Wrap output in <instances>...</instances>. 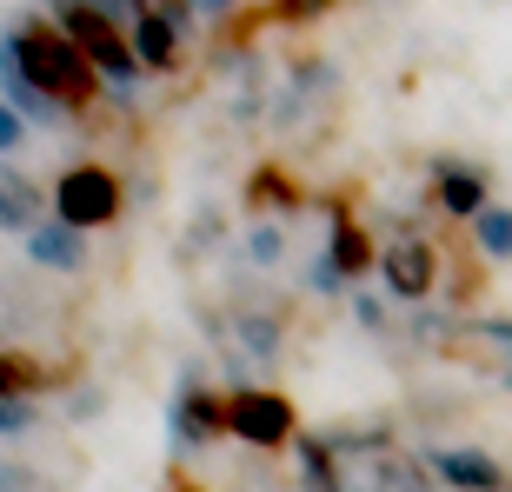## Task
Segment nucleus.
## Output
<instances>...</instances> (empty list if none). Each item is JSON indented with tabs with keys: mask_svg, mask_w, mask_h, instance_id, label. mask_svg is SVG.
Returning a JSON list of instances; mask_svg holds the SVG:
<instances>
[{
	"mask_svg": "<svg viewBox=\"0 0 512 492\" xmlns=\"http://www.w3.org/2000/svg\"><path fill=\"white\" fill-rule=\"evenodd\" d=\"M54 20L87 47V60H94L100 80H107V94L133 100V87H140V74H147V60L133 54L127 20H114L107 7H94V0H54Z\"/></svg>",
	"mask_w": 512,
	"mask_h": 492,
	"instance_id": "obj_2",
	"label": "nucleus"
},
{
	"mask_svg": "<svg viewBox=\"0 0 512 492\" xmlns=\"http://www.w3.org/2000/svg\"><path fill=\"white\" fill-rule=\"evenodd\" d=\"M473 240L486 260H512V207H486L473 213Z\"/></svg>",
	"mask_w": 512,
	"mask_h": 492,
	"instance_id": "obj_16",
	"label": "nucleus"
},
{
	"mask_svg": "<svg viewBox=\"0 0 512 492\" xmlns=\"http://www.w3.org/2000/svg\"><path fill=\"white\" fill-rule=\"evenodd\" d=\"M127 34H133V54L147 60V74H173V67H180V34H187V27H180L173 14L147 7V14L133 20Z\"/></svg>",
	"mask_w": 512,
	"mask_h": 492,
	"instance_id": "obj_11",
	"label": "nucleus"
},
{
	"mask_svg": "<svg viewBox=\"0 0 512 492\" xmlns=\"http://www.w3.org/2000/svg\"><path fill=\"white\" fill-rule=\"evenodd\" d=\"M459 346H466L479 366H493V379L512 393V320H499V313L466 320V326H459Z\"/></svg>",
	"mask_w": 512,
	"mask_h": 492,
	"instance_id": "obj_12",
	"label": "nucleus"
},
{
	"mask_svg": "<svg viewBox=\"0 0 512 492\" xmlns=\"http://www.w3.org/2000/svg\"><path fill=\"white\" fill-rule=\"evenodd\" d=\"M233 333H240V353H247V360H273V353H280V320H273V313H240Z\"/></svg>",
	"mask_w": 512,
	"mask_h": 492,
	"instance_id": "obj_15",
	"label": "nucleus"
},
{
	"mask_svg": "<svg viewBox=\"0 0 512 492\" xmlns=\"http://www.w3.org/2000/svg\"><path fill=\"white\" fill-rule=\"evenodd\" d=\"M27 260L47 266V273H80V266H87V233L67 227L54 213V220H40V227L27 233Z\"/></svg>",
	"mask_w": 512,
	"mask_h": 492,
	"instance_id": "obj_10",
	"label": "nucleus"
},
{
	"mask_svg": "<svg viewBox=\"0 0 512 492\" xmlns=\"http://www.w3.org/2000/svg\"><path fill=\"white\" fill-rule=\"evenodd\" d=\"M47 200H40V187L27 180L20 167H0V233H34L40 220H47Z\"/></svg>",
	"mask_w": 512,
	"mask_h": 492,
	"instance_id": "obj_13",
	"label": "nucleus"
},
{
	"mask_svg": "<svg viewBox=\"0 0 512 492\" xmlns=\"http://www.w3.org/2000/svg\"><path fill=\"white\" fill-rule=\"evenodd\" d=\"M433 200L453 213V220H466V227H473V213L493 207V200H486V173L466 167V160H433Z\"/></svg>",
	"mask_w": 512,
	"mask_h": 492,
	"instance_id": "obj_9",
	"label": "nucleus"
},
{
	"mask_svg": "<svg viewBox=\"0 0 512 492\" xmlns=\"http://www.w3.org/2000/svg\"><path fill=\"white\" fill-rule=\"evenodd\" d=\"M147 7H160V14H173V20H180V27H187V20L200 14V0H147Z\"/></svg>",
	"mask_w": 512,
	"mask_h": 492,
	"instance_id": "obj_26",
	"label": "nucleus"
},
{
	"mask_svg": "<svg viewBox=\"0 0 512 492\" xmlns=\"http://www.w3.org/2000/svg\"><path fill=\"white\" fill-rule=\"evenodd\" d=\"M120 200H127V193H120V173L100 167V160H80V167H67L54 180V213L67 220V227H80V233L114 227Z\"/></svg>",
	"mask_w": 512,
	"mask_h": 492,
	"instance_id": "obj_3",
	"label": "nucleus"
},
{
	"mask_svg": "<svg viewBox=\"0 0 512 492\" xmlns=\"http://www.w3.org/2000/svg\"><path fill=\"white\" fill-rule=\"evenodd\" d=\"M40 386H47V366H40L34 353H0V393H14V399H34Z\"/></svg>",
	"mask_w": 512,
	"mask_h": 492,
	"instance_id": "obj_17",
	"label": "nucleus"
},
{
	"mask_svg": "<svg viewBox=\"0 0 512 492\" xmlns=\"http://www.w3.org/2000/svg\"><path fill=\"white\" fill-rule=\"evenodd\" d=\"M34 399H14V393H0V439H20V433H34Z\"/></svg>",
	"mask_w": 512,
	"mask_h": 492,
	"instance_id": "obj_22",
	"label": "nucleus"
},
{
	"mask_svg": "<svg viewBox=\"0 0 512 492\" xmlns=\"http://www.w3.org/2000/svg\"><path fill=\"white\" fill-rule=\"evenodd\" d=\"M0 94L27 114V127H60V120H67V107H60L54 94H40L34 74L20 67V47H14V34H7V27H0Z\"/></svg>",
	"mask_w": 512,
	"mask_h": 492,
	"instance_id": "obj_8",
	"label": "nucleus"
},
{
	"mask_svg": "<svg viewBox=\"0 0 512 492\" xmlns=\"http://www.w3.org/2000/svg\"><path fill=\"white\" fill-rule=\"evenodd\" d=\"M227 433L240 439V446L273 453V446L293 439V399L266 393V386H240V393H227Z\"/></svg>",
	"mask_w": 512,
	"mask_h": 492,
	"instance_id": "obj_5",
	"label": "nucleus"
},
{
	"mask_svg": "<svg viewBox=\"0 0 512 492\" xmlns=\"http://www.w3.org/2000/svg\"><path fill=\"white\" fill-rule=\"evenodd\" d=\"M300 479H306V492H340V473H333V439H300Z\"/></svg>",
	"mask_w": 512,
	"mask_h": 492,
	"instance_id": "obj_18",
	"label": "nucleus"
},
{
	"mask_svg": "<svg viewBox=\"0 0 512 492\" xmlns=\"http://www.w3.org/2000/svg\"><path fill=\"white\" fill-rule=\"evenodd\" d=\"M280 253H286V227L280 220H253L247 227V260L253 266H280Z\"/></svg>",
	"mask_w": 512,
	"mask_h": 492,
	"instance_id": "obj_20",
	"label": "nucleus"
},
{
	"mask_svg": "<svg viewBox=\"0 0 512 492\" xmlns=\"http://www.w3.org/2000/svg\"><path fill=\"white\" fill-rule=\"evenodd\" d=\"M426 466H433L446 486H459V492H512V473L493 453H479V446H433Z\"/></svg>",
	"mask_w": 512,
	"mask_h": 492,
	"instance_id": "obj_7",
	"label": "nucleus"
},
{
	"mask_svg": "<svg viewBox=\"0 0 512 492\" xmlns=\"http://www.w3.org/2000/svg\"><path fill=\"white\" fill-rule=\"evenodd\" d=\"M380 280H386L393 300L426 306V300H433V286H439V253L419 240V233H399V240L380 246Z\"/></svg>",
	"mask_w": 512,
	"mask_h": 492,
	"instance_id": "obj_6",
	"label": "nucleus"
},
{
	"mask_svg": "<svg viewBox=\"0 0 512 492\" xmlns=\"http://www.w3.org/2000/svg\"><path fill=\"white\" fill-rule=\"evenodd\" d=\"M353 313H360V326H373V333L386 326V306L373 300V293H353Z\"/></svg>",
	"mask_w": 512,
	"mask_h": 492,
	"instance_id": "obj_24",
	"label": "nucleus"
},
{
	"mask_svg": "<svg viewBox=\"0 0 512 492\" xmlns=\"http://www.w3.org/2000/svg\"><path fill=\"white\" fill-rule=\"evenodd\" d=\"M0 492H34V473H27V466H7V459H0Z\"/></svg>",
	"mask_w": 512,
	"mask_h": 492,
	"instance_id": "obj_25",
	"label": "nucleus"
},
{
	"mask_svg": "<svg viewBox=\"0 0 512 492\" xmlns=\"http://www.w3.org/2000/svg\"><path fill=\"white\" fill-rule=\"evenodd\" d=\"M167 433H173V453H180V459L207 453L213 433H227V399H213L207 386H200V366H187V373H180V386H173Z\"/></svg>",
	"mask_w": 512,
	"mask_h": 492,
	"instance_id": "obj_4",
	"label": "nucleus"
},
{
	"mask_svg": "<svg viewBox=\"0 0 512 492\" xmlns=\"http://www.w3.org/2000/svg\"><path fill=\"white\" fill-rule=\"evenodd\" d=\"M173 492H193V486H173Z\"/></svg>",
	"mask_w": 512,
	"mask_h": 492,
	"instance_id": "obj_27",
	"label": "nucleus"
},
{
	"mask_svg": "<svg viewBox=\"0 0 512 492\" xmlns=\"http://www.w3.org/2000/svg\"><path fill=\"white\" fill-rule=\"evenodd\" d=\"M247 200H253V207H260V200H266V207H300V193L286 187L280 167H260V173H253V180H247Z\"/></svg>",
	"mask_w": 512,
	"mask_h": 492,
	"instance_id": "obj_21",
	"label": "nucleus"
},
{
	"mask_svg": "<svg viewBox=\"0 0 512 492\" xmlns=\"http://www.w3.org/2000/svg\"><path fill=\"white\" fill-rule=\"evenodd\" d=\"M346 286H353V280H346V266L320 246V253H313V266H306V293H320V300H340Z\"/></svg>",
	"mask_w": 512,
	"mask_h": 492,
	"instance_id": "obj_19",
	"label": "nucleus"
},
{
	"mask_svg": "<svg viewBox=\"0 0 512 492\" xmlns=\"http://www.w3.org/2000/svg\"><path fill=\"white\" fill-rule=\"evenodd\" d=\"M14 34V47H20V67L34 74V87L40 94H54L67 114H80V107H94V94L107 87L100 80V67L87 60V47H80L60 20H47V14H34V20H14L7 27Z\"/></svg>",
	"mask_w": 512,
	"mask_h": 492,
	"instance_id": "obj_1",
	"label": "nucleus"
},
{
	"mask_svg": "<svg viewBox=\"0 0 512 492\" xmlns=\"http://www.w3.org/2000/svg\"><path fill=\"white\" fill-rule=\"evenodd\" d=\"M326 253H333V260L346 266V280H360L366 266H380V253H373V240H366V227L360 220H333V240H326Z\"/></svg>",
	"mask_w": 512,
	"mask_h": 492,
	"instance_id": "obj_14",
	"label": "nucleus"
},
{
	"mask_svg": "<svg viewBox=\"0 0 512 492\" xmlns=\"http://www.w3.org/2000/svg\"><path fill=\"white\" fill-rule=\"evenodd\" d=\"M20 140H27V114H20L14 100L0 94V153H14V147H20Z\"/></svg>",
	"mask_w": 512,
	"mask_h": 492,
	"instance_id": "obj_23",
	"label": "nucleus"
}]
</instances>
